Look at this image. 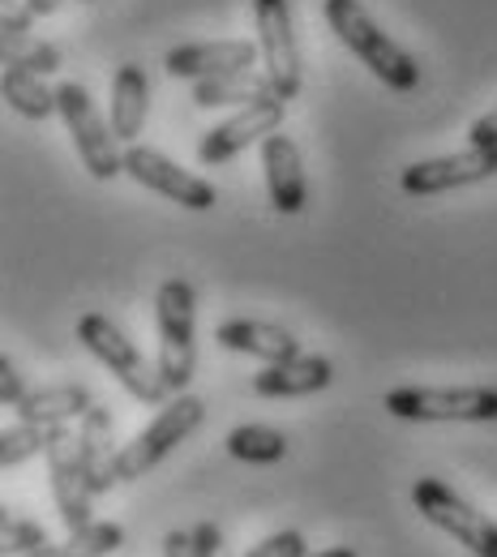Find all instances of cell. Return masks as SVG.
I'll list each match as a JSON object with an SVG mask.
<instances>
[{"label": "cell", "mask_w": 497, "mask_h": 557, "mask_svg": "<svg viewBox=\"0 0 497 557\" xmlns=\"http://www.w3.org/2000/svg\"><path fill=\"white\" fill-rule=\"evenodd\" d=\"M266 99H279L275 95V82L266 73H253V70L194 82V103L198 108H249V103H266Z\"/></svg>", "instance_id": "obj_19"}, {"label": "cell", "mask_w": 497, "mask_h": 557, "mask_svg": "<svg viewBox=\"0 0 497 557\" xmlns=\"http://www.w3.org/2000/svg\"><path fill=\"white\" fill-rule=\"evenodd\" d=\"M335 382V364L326 356H291L279 364H266L253 373V395L258 399H305L318 395Z\"/></svg>", "instance_id": "obj_14"}, {"label": "cell", "mask_w": 497, "mask_h": 557, "mask_svg": "<svg viewBox=\"0 0 497 557\" xmlns=\"http://www.w3.org/2000/svg\"><path fill=\"white\" fill-rule=\"evenodd\" d=\"M0 95H4V103H9L17 116H26V121H48L52 112H61L57 90H48V82L30 70L0 73Z\"/></svg>", "instance_id": "obj_21"}, {"label": "cell", "mask_w": 497, "mask_h": 557, "mask_svg": "<svg viewBox=\"0 0 497 557\" xmlns=\"http://www.w3.org/2000/svg\"><path fill=\"white\" fill-rule=\"evenodd\" d=\"M0 61H4V70H30L39 73V77L61 70V52L48 39H35V35L0 39Z\"/></svg>", "instance_id": "obj_25"}, {"label": "cell", "mask_w": 497, "mask_h": 557, "mask_svg": "<svg viewBox=\"0 0 497 557\" xmlns=\"http://www.w3.org/2000/svg\"><path fill=\"white\" fill-rule=\"evenodd\" d=\"M163 557H202L198 554V545H194V532H167L163 536Z\"/></svg>", "instance_id": "obj_30"}, {"label": "cell", "mask_w": 497, "mask_h": 557, "mask_svg": "<svg viewBox=\"0 0 497 557\" xmlns=\"http://www.w3.org/2000/svg\"><path fill=\"white\" fill-rule=\"evenodd\" d=\"M262 57V48L253 39H207V44H181L167 52V73L181 82H207L223 73L253 70V61Z\"/></svg>", "instance_id": "obj_13"}, {"label": "cell", "mask_w": 497, "mask_h": 557, "mask_svg": "<svg viewBox=\"0 0 497 557\" xmlns=\"http://www.w3.org/2000/svg\"><path fill=\"white\" fill-rule=\"evenodd\" d=\"M48 545V532L35 519H22L13 510H0V554L4 557H26Z\"/></svg>", "instance_id": "obj_26"}, {"label": "cell", "mask_w": 497, "mask_h": 557, "mask_svg": "<svg viewBox=\"0 0 497 557\" xmlns=\"http://www.w3.org/2000/svg\"><path fill=\"white\" fill-rule=\"evenodd\" d=\"M468 141H472V146H497V108L494 112H485L481 121H472Z\"/></svg>", "instance_id": "obj_31"}, {"label": "cell", "mask_w": 497, "mask_h": 557, "mask_svg": "<svg viewBox=\"0 0 497 557\" xmlns=\"http://www.w3.org/2000/svg\"><path fill=\"white\" fill-rule=\"evenodd\" d=\"M65 429H70V424H35V420H17L13 429L0 433V468L13 472V468H22L26 459L48 455V446H52L57 437H65Z\"/></svg>", "instance_id": "obj_22"}, {"label": "cell", "mask_w": 497, "mask_h": 557, "mask_svg": "<svg viewBox=\"0 0 497 557\" xmlns=\"http://www.w3.org/2000/svg\"><path fill=\"white\" fill-rule=\"evenodd\" d=\"M322 13H326V22H331V30L339 35V44H344L382 86H390V90H417V86H421V65H417V57L403 52V48L364 13L360 0H326Z\"/></svg>", "instance_id": "obj_1"}, {"label": "cell", "mask_w": 497, "mask_h": 557, "mask_svg": "<svg viewBox=\"0 0 497 557\" xmlns=\"http://www.w3.org/2000/svg\"><path fill=\"white\" fill-rule=\"evenodd\" d=\"M305 557H356V549H348V545H335V549H322V554H305Z\"/></svg>", "instance_id": "obj_33"}, {"label": "cell", "mask_w": 497, "mask_h": 557, "mask_svg": "<svg viewBox=\"0 0 497 557\" xmlns=\"http://www.w3.org/2000/svg\"><path fill=\"white\" fill-rule=\"evenodd\" d=\"M253 26L266 77L275 82V95L291 103L300 95V48L291 30V4L287 0H253Z\"/></svg>", "instance_id": "obj_10"}, {"label": "cell", "mask_w": 497, "mask_h": 557, "mask_svg": "<svg viewBox=\"0 0 497 557\" xmlns=\"http://www.w3.org/2000/svg\"><path fill=\"white\" fill-rule=\"evenodd\" d=\"M305 536L296 532V528H287V532H275V536H266V541H258L253 549L245 557H305Z\"/></svg>", "instance_id": "obj_27"}, {"label": "cell", "mask_w": 497, "mask_h": 557, "mask_svg": "<svg viewBox=\"0 0 497 557\" xmlns=\"http://www.w3.org/2000/svg\"><path fill=\"white\" fill-rule=\"evenodd\" d=\"M90 408H95V399L82 382H57V386L30 391L13 412L17 420H35V424H70V420L86 417Z\"/></svg>", "instance_id": "obj_20"}, {"label": "cell", "mask_w": 497, "mask_h": 557, "mask_svg": "<svg viewBox=\"0 0 497 557\" xmlns=\"http://www.w3.org/2000/svg\"><path fill=\"white\" fill-rule=\"evenodd\" d=\"M497 176V146H468L459 154H437V159H417L399 172V189L412 198H437L463 185H481Z\"/></svg>", "instance_id": "obj_8"}, {"label": "cell", "mask_w": 497, "mask_h": 557, "mask_svg": "<svg viewBox=\"0 0 497 557\" xmlns=\"http://www.w3.org/2000/svg\"><path fill=\"white\" fill-rule=\"evenodd\" d=\"M77 344L90 351V356L129 391V399H138L146 408L172 399V391H167L159 364H150L108 313H82V318H77Z\"/></svg>", "instance_id": "obj_3"}, {"label": "cell", "mask_w": 497, "mask_h": 557, "mask_svg": "<svg viewBox=\"0 0 497 557\" xmlns=\"http://www.w3.org/2000/svg\"><path fill=\"white\" fill-rule=\"evenodd\" d=\"M48 485H52V502H57V515L70 532H82L86 523H95L90 515V485H86V472H82V450H77V433L65 429V437H57L48 446Z\"/></svg>", "instance_id": "obj_12"}, {"label": "cell", "mask_w": 497, "mask_h": 557, "mask_svg": "<svg viewBox=\"0 0 497 557\" xmlns=\"http://www.w3.org/2000/svg\"><path fill=\"white\" fill-rule=\"evenodd\" d=\"M223 446L240 463H279V459H287V433L271 429V424H236L223 437Z\"/></svg>", "instance_id": "obj_24"}, {"label": "cell", "mask_w": 497, "mask_h": 557, "mask_svg": "<svg viewBox=\"0 0 497 557\" xmlns=\"http://www.w3.org/2000/svg\"><path fill=\"white\" fill-rule=\"evenodd\" d=\"M30 4L26 0H4L0 4V39H13V35H30Z\"/></svg>", "instance_id": "obj_28"}, {"label": "cell", "mask_w": 497, "mask_h": 557, "mask_svg": "<svg viewBox=\"0 0 497 557\" xmlns=\"http://www.w3.org/2000/svg\"><path fill=\"white\" fill-rule=\"evenodd\" d=\"M26 4H30V13H35V17H48V13H57V9H61V0H26Z\"/></svg>", "instance_id": "obj_32"}, {"label": "cell", "mask_w": 497, "mask_h": 557, "mask_svg": "<svg viewBox=\"0 0 497 557\" xmlns=\"http://www.w3.org/2000/svg\"><path fill=\"white\" fill-rule=\"evenodd\" d=\"M26 395H30V391H26L22 373L13 369V360H9V356H0V404H4V408H17Z\"/></svg>", "instance_id": "obj_29"}, {"label": "cell", "mask_w": 497, "mask_h": 557, "mask_svg": "<svg viewBox=\"0 0 497 557\" xmlns=\"http://www.w3.org/2000/svg\"><path fill=\"white\" fill-rule=\"evenodd\" d=\"M214 344L227 351H240V356H258L262 364H279L300 356L296 335L275 326V322H258V318H232L223 326H214Z\"/></svg>", "instance_id": "obj_17"}, {"label": "cell", "mask_w": 497, "mask_h": 557, "mask_svg": "<svg viewBox=\"0 0 497 557\" xmlns=\"http://www.w3.org/2000/svg\"><path fill=\"white\" fill-rule=\"evenodd\" d=\"M284 116H287L284 99H266V103H249V108H240L232 121H223V125L207 129V138L198 141V159H202V168H219V163L236 159L240 150H249L253 141H266L279 125H284Z\"/></svg>", "instance_id": "obj_11"}, {"label": "cell", "mask_w": 497, "mask_h": 557, "mask_svg": "<svg viewBox=\"0 0 497 557\" xmlns=\"http://www.w3.org/2000/svg\"><path fill=\"white\" fill-rule=\"evenodd\" d=\"M82 4H90V0H82Z\"/></svg>", "instance_id": "obj_34"}, {"label": "cell", "mask_w": 497, "mask_h": 557, "mask_svg": "<svg viewBox=\"0 0 497 557\" xmlns=\"http://www.w3.org/2000/svg\"><path fill=\"white\" fill-rule=\"evenodd\" d=\"M202 420H207V404H202L198 395H189V391H185V395H172V399L163 404V412L150 420L134 442L121 446V455H116V481H121V485L142 481L146 472L159 468L189 433H198Z\"/></svg>", "instance_id": "obj_5"}, {"label": "cell", "mask_w": 497, "mask_h": 557, "mask_svg": "<svg viewBox=\"0 0 497 557\" xmlns=\"http://www.w3.org/2000/svg\"><path fill=\"white\" fill-rule=\"evenodd\" d=\"M154 331H159V373L172 395H185L198 369V292L181 275L163 278L154 292Z\"/></svg>", "instance_id": "obj_2"}, {"label": "cell", "mask_w": 497, "mask_h": 557, "mask_svg": "<svg viewBox=\"0 0 497 557\" xmlns=\"http://www.w3.org/2000/svg\"><path fill=\"white\" fill-rule=\"evenodd\" d=\"M262 172H266V189L279 214H300L305 210V163L296 141L284 129H275L262 141Z\"/></svg>", "instance_id": "obj_16"}, {"label": "cell", "mask_w": 497, "mask_h": 557, "mask_svg": "<svg viewBox=\"0 0 497 557\" xmlns=\"http://www.w3.org/2000/svg\"><path fill=\"white\" fill-rule=\"evenodd\" d=\"M382 408L412 424H489L497 420V386H395Z\"/></svg>", "instance_id": "obj_4"}, {"label": "cell", "mask_w": 497, "mask_h": 557, "mask_svg": "<svg viewBox=\"0 0 497 557\" xmlns=\"http://www.w3.org/2000/svg\"><path fill=\"white\" fill-rule=\"evenodd\" d=\"M57 103H61V121H65L73 146H77L82 168L95 181L125 176V141L112 134V121L99 116L90 90L82 82H61L57 86Z\"/></svg>", "instance_id": "obj_6"}, {"label": "cell", "mask_w": 497, "mask_h": 557, "mask_svg": "<svg viewBox=\"0 0 497 557\" xmlns=\"http://www.w3.org/2000/svg\"><path fill=\"white\" fill-rule=\"evenodd\" d=\"M125 176H134L142 189H150V194H159V198H167V202H176V207L185 210H211L219 202V189H214L211 181L185 172L163 150L142 146V141L125 146Z\"/></svg>", "instance_id": "obj_9"}, {"label": "cell", "mask_w": 497, "mask_h": 557, "mask_svg": "<svg viewBox=\"0 0 497 557\" xmlns=\"http://www.w3.org/2000/svg\"><path fill=\"white\" fill-rule=\"evenodd\" d=\"M121 545H125V528L108 523V519H95L82 532H70V541H61V545L48 541L44 549H35L26 557H112Z\"/></svg>", "instance_id": "obj_23"}, {"label": "cell", "mask_w": 497, "mask_h": 557, "mask_svg": "<svg viewBox=\"0 0 497 557\" xmlns=\"http://www.w3.org/2000/svg\"><path fill=\"white\" fill-rule=\"evenodd\" d=\"M77 450H82V472H86V485L95 497H103L116 481V424H112V412L108 408H90L82 417V429H77Z\"/></svg>", "instance_id": "obj_15"}, {"label": "cell", "mask_w": 497, "mask_h": 557, "mask_svg": "<svg viewBox=\"0 0 497 557\" xmlns=\"http://www.w3.org/2000/svg\"><path fill=\"white\" fill-rule=\"evenodd\" d=\"M412 502L433 528H442L446 536H455L472 557H497V523L489 515H481L468 497H459L455 488L437 476H421L412 485Z\"/></svg>", "instance_id": "obj_7"}, {"label": "cell", "mask_w": 497, "mask_h": 557, "mask_svg": "<svg viewBox=\"0 0 497 557\" xmlns=\"http://www.w3.org/2000/svg\"><path fill=\"white\" fill-rule=\"evenodd\" d=\"M146 116H150V82H146L142 65H121L112 77V99H108V121H112V134L134 146L142 138Z\"/></svg>", "instance_id": "obj_18"}]
</instances>
